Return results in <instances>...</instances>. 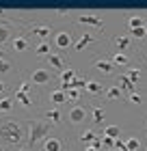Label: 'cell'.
<instances>
[{"label":"cell","instance_id":"6da1fadb","mask_svg":"<svg viewBox=\"0 0 147 151\" xmlns=\"http://www.w3.org/2000/svg\"><path fill=\"white\" fill-rule=\"evenodd\" d=\"M26 145V129L22 121L15 116H4L0 119V147L2 149H17Z\"/></svg>","mask_w":147,"mask_h":151},{"label":"cell","instance_id":"7a4b0ae2","mask_svg":"<svg viewBox=\"0 0 147 151\" xmlns=\"http://www.w3.org/2000/svg\"><path fill=\"white\" fill-rule=\"evenodd\" d=\"M52 123L46 121V119H30L28 121V129H26V147L30 151L39 145L43 138H48L52 132Z\"/></svg>","mask_w":147,"mask_h":151},{"label":"cell","instance_id":"3957f363","mask_svg":"<svg viewBox=\"0 0 147 151\" xmlns=\"http://www.w3.org/2000/svg\"><path fill=\"white\" fill-rule=\"evenodd\" d=\"M89 112H91V108L82 106V104H74V106H69V110H67V121H69V125L80 127L82 123H87V121H89Z\"/></svg>","mask_w":147,"mask_h":151},{"label":"cell","instance_id":"277c9868","mask_svg":"<svg viewBox=\"0 0 147 151\" xmlns=\"http://www.w3.org/2000/svg\"><path fill=\"white\" fill-rule=\"evenodd\" d=\"M15 24L11 17H0V45H9L11 39L15 37Z\"/></svg>","mask_w":147,"mask_h":151},{"label":"cell","instance_id":"5b68a950","mask_svg":"<svg viewBox=\"0 0 147 151\" xmlns=\"http://www.w3.org/2000/svg\"><path fill=\"white\" fill-rule=\"evenodd\" d=\"M52 43L61 52L74 47V35H72V30H56V32H52Z\"/></svg>","mask_w":147,"mask_h":151},{"label":"cell","instance_id":"8992f818","mask_svg":"<svg viewBox=\"0 0 147 151\" xmlns=\"http://www.w3.org/2000/svg\"><path fill=\"white\" fill-rule=\"evenodd\" d=\"M50 80H52L50 67H37V69H33L30 78H28V82H30L33 86H43V84H48Z\"/></svg>","mask_w":147,"mask_h":151},{"label":"cell","instance_id":"52a82bcc","mask_svg":"<svg viewBox=\"0 0 147 151\" xmlns=\"http://www.w3.org/2000/svg\"><path fill=\"white\" fill-rule=\"evenodd\" d=\"M9 47H11V52H26V50L30 47V39H28V35H24V32H17V35L11 39Z\"/></svg>","mask_w":147,"mask_h":151},{"label":"cell","instance_id":"ba28073f","mask_svg":"<svg viewBox=\"0 0 147 151\" xmlns=\"http://www.w3.org/2000/svg\"><path fill=\"white\" fill-rule=\"evenodd\" d=\"M76 22L82 24V26H93V28H100V30L104 28V19L93 15V13H80V15L76 17Z\"/></svg>","mask_w":147,"mask_h":151},{"label":"cell","instance_id":"9c48e42d","mask_svg":"<svg viewBox=\"0 0 147 151\" xmlns=\"http://www.w3.org/2000/svg\"><path fill=\"white\" fill-rule=\"evenodd\" d=\"M63 149H65V142L59 136H48L41 140V151H63Z\"/></svg>","mask_w":147,"mask_h":151},{"label":"cell","instance_id":"30bf717a","mask_svg":"<svg viewBox=\"0 0 147 151\" xmlns=\"http://www.w3.org/2000/svg\"><path fill=\"white\" fill-rule=\"evenodd\" d=\"M113 43H115V47H117V52L128 54L130 47H132V37H130V35H115V37H113Z\"/></svg>","mask_w":147,"mask_h":151},{"label":"cell","instance_id":"8fae6325","mask_svg":"<svg viewBox=\"0 0 147 151\" xmlns=\"http://www.w3.org/2000/svg\"><path fill=\"white\" fill-rule=\"evenodd\" d=\"M28 30H30V35L39 37V41H48V37H52V28L48 24H33Z\"/></svg>","mask_w":147,"mask_h":151},{"label":"cell","instance_id":"7c38bea8","mask_svg":"<svg viewBox=\"0 0 147 151\" xmlns=\"http://www.w3.org/2000/svg\"><path fill=\"white\" fill-rule=\"evenodd\" d=\"M95 41H97L95 35H89V32H85V35H80V39L74 43V52H85L91 43H95Z\"/></svg>","mask_w":147,"mask_h":151},{"label":"cell","instance_id":"4fadbf2b","mask_svg":"<svg viewBox=\"0 0 147 151\" xmlns=\"http://www.w3.org/2000/svg\"><path fill=\"white\" fill-rule=\"evenodd\" d=\"M46 58H48V65H50V69H56L59 73L67 69V67H65V60H63V56H61L59 52H52V54H48Z\"/></svg>","mask_w":147,"mask_h":151},{"label":"cell","instance_id":"5bb4252c","mask_svg":"<svg viewBox=\"0 0 147 151\" xmlns=\"http://www.w3.org/2000/svg\"><path fill=\"white\" fill-rule=\"evenodd\" d=\"M95 138H100V134H97L93 127H82V129H80V134H78V140H80L85 147L91 145V142H93Z\"/></svg>","mask_w":147,"mask_h":151},{"label":"cell","instance_id":"9a60e30c","mask_svg":"<svg viewBox=\"0 0 147 151\" xmlns=\"http://www.w3.org/2000/svg\"><path fill=\"white\" fill-rule=\"evenodd\" d=\"M93 69L95 71H102L104 76H110L113 69H115V65L110 63L108 58H97V60H93Z\"/></svg>","mask_w":147,"mask_h":151},{"label":"cell","instance_id":"2e32d148","mask_svg":"<svg viewBox=\"0 0 147 151\" xmlns=\"http://www.w3.org/2000/svg\"><path fill=\"white\" fill-rule=\"evenodd\" d=\"M43 119H46V121H50L52 125L56 127L59 123L63 121V112H61V108L54 106V108H50V110H46V112H43Z\"/></svg>","mask_w":147,"mask_h":151},{"label":"cell","instance_id":"e0dca14e","mask_svg":"<svg viewBox=\"0 0 147 151\" xmlns=\"http://www.w3.org/2000/svg\"><path fill=\"white\" fill-rule=\"evenodd\" d=\"M50 101L56 108H61V104H67V93L63 91V88H54V91L50 93Z\"/></svg>","mask_w":147,"mask_h":151},{"label":"cell","instance_id":"ac0fdd59","mask_svg":"<svg viewBox=\"0 0 147 151\" xmlns=\"http://www.w3.org/2000/svg\"><path fill=\"white\" fill-rule=\"evenodd\" d=\"M13 106H15V99H13V95H4V97H0V114H9V112H13Z\"/></svg>","mask_w":147,"mask_h":151},{"label":"cell","instance_id":"d6986e66","mask_svg":"<svg viewBox=\"0 0 147 151\" xmlns=\"http://www.w3.org/2000/svg\"><path fill=\"white\" fill-rule=\"evenodd\" d=\"M13 99H15V104H20L22 108H33V106H35L28 93H17V91H13Z\"/></svg>","mask_w":147,"mask_h":151},{"label":"cell","instance_id":"ffe728a7","mask_svg":"<svg viewBox=\"0 0 147 151\" xmlns=\"http://www.w3.org/2000/svg\"><path fill=\"white\" fill-rule=\"evenodd\" d=\"M110 63L115 67H128L130 65V56L123 52H113V56H110Z\"/></svg>","mask_w":147,"mask_h":151},{"label":"cell","instance_id":"44dd1931","mask_svg":"<svg viewBox=\"0 0 147 151\" xmlns=\"http://www.w3.org/2000/svg\"><path fill=\"white\" fill-rule=\"evenodd\" d=\"M115 84L121 88V91H128V93H134V91H136V84H134V82H130L125 76H117V82H115Z\"/></svg>","mask_w":147,"mask_h":151},{"label":"cell","instance_id":"7402d4cb","mask_svg":"<svg viewBox=\"0 0 147 151\" xmlns=\"http://www.w3.org/2000/svg\"><path fill=\"white\" fill-rule=\"evenodd\" d=\"M91 116H93V123H97V125H102L104 121H106V112H104V108L100 106H91Z\"/></svg>","mask_w":147,"mask_h":151},{"label":"cell","instance_id":"603a6c76","mask_svg":"<svg viewBox=\"0 0 147 151\" xmlns=\"http://www.w3.org/2000/svg\"><path fill=\"white\" fill-rule=\"evenodd\" d=\"M102 136H106V138H113V140H117L119 136H121V127H119V125H104V129H102Z\"/></svg>","mask_w":147,"mask_h":151},{"label":"cell","instance_id":"cb8c5ba5","mask_svg":"<svg viewBox=\"0 0 147 151\" xmlns=\"http://www.w3.org/2000/svg\"><path fill=\"white\" fill-rule=\"evenodd\" d=\"M125 149L128 151H141L143 149L141 138H138V136H128V138H125Z\"/></svg>","mask_w":147,"mask_h":151},{"label":"cell","instance_id":"d4e9b609","mask_svg":"<svg viewBox=\"0 0 147 151\" xmlns=\"http://www.w3.org/2000/svg\"><path fill=\"white\" fill-rule=\"evenodd\" d=\"M87 93H91V95H100V93H104L106 88H104V84H100L97 80H87V88H85Z\"/></svg>","mask_w":147,"mask_h":151},{"label":"cell","instance_id":"484cf974","mask_svg":"<svg viewBox=\"0 0 147 151\" xmlns=\"http://www.w3.org/2000/svg\"><path fill=\"white\" fill-rule=\"evenodd\" d=\"M35 54H37V56H48V54H52L50 41H39V43L35 45Z\"/></svg>","mask_w":147,"mask_h":151},{"label":"cell","instance_id":"4316f807","mask_svg":"<svg viewBox=\"0 0 147 151\" xmlns=\"http://www.w3.org/2000/svg\"><path fill=\"white\" fill-rule=\"evenodd\" d=\"M145 22H147V19H145V17H141V15H130V17H128V28H130V30L143 28Z\"/></svg>","mask_w":147,"mask_h":151},{"label":"cell","instance_id":"83f0119b","mask_svg":"<svg viewBox=\"0 0 147 151\" xmlns=\"http://www.w3.org/2000/svg\"><path fill=\"white\" fill-rule=\"evenodd\" d=\"M104 95H106V99H121V97H123V91H121L117 84H113V86H106Z\"/></svg>","mask_w":147,"mask_h":151},{"label":"cell","instance_id":"f1b7e54d","mask_svg":"<svg viewBox=\"0 0 147 151\" xmlns=\"http://www.w3.org/2000/svg\"><path fill=\"white\" fill-rule=\"evenodd\" d=\"M123 76H125V78H128L130 82H134V84H136V82L141 80V69H138V67H128Z\"/></svg>","mask_w":147,"mask_h":151},{"label":"cell","instance_id":"f546056e","mask_svg":"<svg viewBox=\"0 0 147 151\" xmlns=\"http://www.w3.org/2000/svg\"><path fill=\"white\" fill-rule=\"evenodd\" d=\"M65 93H67V101H72V104H78L80 101V91L78 88H69Z\"/></svg>","mask_w":147,"mask_h":151},{"label":"cell","instance_id":"4dcf8cb0","mask_svg":"<svg viewBox=\"0 0 147 151\" xmlns=\"http://www.w3.org/2000/svg\"><path fill=\"white\" fill-rule=\"evenodd\" d=\"M130 37H132V41H141V39H145L147 37V30H145V26L143 28H136V30H130Z\"/></svg>","mask_w":147,"mask_h":151},{"label":"cell","instance_id":"1f68e13d","mask_svg":"<svg viewBox=\"0 0 147 151\" xmlns=\"http://www.w3.org/2000/svg\"><path fill=\"white\" fill-rule=\"evenodd\" d=\"M15 91H17V93H28V95H30V82H28V80H22Z\"/></svg>","mask_w":147,"mask_h":151},{"label":"cell","instance_id":"d6a6232c","mask_svg":"<svg viewBox=\"0 0 147 151\" xmlns=\"http://www.w3.org/2000/svg\"><path fill=\"white\" fill-rule=\"evenodd\" d=\"M128 101H130V104H136V106H138V104H143V97H141V93L134 91V93L128 95Z\"/></svg>","mask_w":147,"mask_h":151},{"label":"cell","instance_id":"836d02e7","mask_svg":"<svg viewBox=\"0 0 147 151\" xmlns=\"http://www.w3.org/2000/svg\"><path fill=\"white\" fill-rule=\"evenodd\" d=\"M11 69V63H9V58H0V73H7Z\"/></svg>","mask_w":147,"mask_h":151},{"label":"cell","instance_id":"e575fe53","mask_svg":"<svg viewBox=\"0 0 147 151\" xmlns=\"http://www.w3.org/2000/svg\"><path fill=\"white\" fill-rule=\"evenodd\" d=\"M4 91H7V82H4V80H0V95H2Z\"/></svg>","mask_w":147,"mask_h":151},{"label":"cell","instance_id":"d590c367","mask_svg":"<svg viewBox=\"0 0 147 151\" xmlns=\"http://www.w3.org/2000/svg\"><path fill=\"white\" fill-rule=\"evenodd\" d=\"M13 151H30V149H28V147L24 145V147H17V149H13Z\"/></svg>","mask_w":147,"mask_h":151},{"label":"cell","instance_id":"8d00e7d4","mask_svg":"<svg viewBox=\"0 0 147 151\" xmlns=\"http://www.w3.org/2000/svg\"><path fill=\"white\" fill-rule=\"evenodd\" d=\"M85 151H97V149H95V147H91V145H87V147H85Z\"/></svg>","mask_w":147,"mask_h":151},{"label":"cell","instance_id":"74e56055","mask_svg":"<svg viewBox=\"0 0 147 151\" xmlns=\"http://www.w3.org/2000/svg\"><path fill=\"white\" fill-rule=\"evenodd\" d=\"M0 58H7V56H4V52H0Z\"/></svg>","mask_w":147,"mask_h":151},{"label":"cell","instance_id":"f35d334b","mask_svg":"<svg viewBox=\"0 0 147 151\" xmlns=\"http://www.w3.org/2000/svg\"><path fill=\"white\" fill-rule=\"evenodd\" d=\"M145 30H147V22H145Z\"/></svg>","mask_w":147,"mask_h":151},{"label":"cell","instance_id":"ab89813d","mask_svg":"<svg viewBox=\"0 0 147 151\" xmlns=\"http://www.w3.org/2000/svg\"><path fill=\"white\" fill-rule=\"evenodd\" d=\"M110 151H119V149H110Z\"/></svg>","mask_w":147,"mask_h":151},{"label":"cell","instance_id":"60d3db41","mask_svg":"<svg viewBox=\"0 0 147 151\" xmlns=\"http://www.w3.org/2000/svg\"><path fill=\"white\" fill-rule=\"evenodd\" d=\"M145 151H147V145H145Z\"/></svg>","mask_w":147,"mask_h":151}]
</instances>
